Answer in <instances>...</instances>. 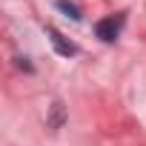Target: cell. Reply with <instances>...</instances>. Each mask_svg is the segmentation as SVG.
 I'll return each instance as SVG.
<instances>
[{
    "label": "cell",
    "mask_w": 146,
    "mask_h": 146,
    "mask_svg": "<svg viewBox=\"0 0 146 146\" xmlns=\"http://www.w3.org/2000/svg\"><path fill=\"white\" fill-rule=\"evenodd\" d=\"M123 15H112V17H103L98 26H95V32H98V37L100 40H106V43H112L117 35H120V29H123Z\"/></svg>",
    "instance_id": "1"
},
{
    "label": "cell",
    "mask_w": 146,
    "mask_h": 146,
    "mask_svg": "<svg viewBox=\"0 0 146 146\" xmlns=\"http://www.w3.org/2000/svg\"><path fill=\"white\" fill-rule=\"evenodd\" d=\"M49 37H52V46H54V52L57 54H63V57H72V54H78V46L75 43H69L60 32H54V29H49Z\"/></svg>",
    "instance_id": "2"
},
{
    "label": "cell",
    "mask_w": 146,
    "mask_h": 146,
    "mask_svg": "<svg viewBox=\"0 0 146 146\" xmlns=\"http://www.w3.org/2000/svg\"><path fill=\"white\" fill-rule=\"evenodd\" d=\"M57 9H60V12H66V15H69L72 20H80V12H78L75 6H72L69 0H57Z\"/></svg>",
    "instance_id": "3"
}]
</instances>
